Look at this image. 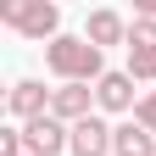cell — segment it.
I'll use <instances>...</instances> for the list:
<instances>
[{
  "label": "cell",
  "instance_id": "cell-1",
  "mask_svg": "<svg viewBox=\"0 0 156 156\" xmlns=\"http://www.w3.org/2000/svg\"><path fill=\"white\" fill-rule=\"evenodd\" d=\"M45 67L62 78V84H101L106 78V56L89 45L84 34H62L45 45Z\"/></svg>",
  "mask_w": 156,
  "mask_h": 156
},
{
  "label": "cell",
  "instance_id": "cell-2",
  "mask_svg": "<svg viewBox=\"0 0 156 156\" xmlns=\"http://www.w3.org/2000/svg\"><path fill=\"white\" fill-rule=\"evenodd\" d=\"M0 23L34 45H50V39H62V6L56 0H0Z\"/></svg>",
  "mask_w": 156,
  "mask_h": 156
},
{
  "label": "cell",
  "instance_id": "cell-3",
  "mask_svg": "<svg viewBox=\"0 0 156 156\" xmlns=\"http://www.w3.org/2000/svg\"><path fill=\"white\" fill-rule=\"evenodd\" d=\"M23 145H28V156H73V128L45 112L34 123H23Z\"/></svg>",
  "mask_w": 156,
  "mask_h": 156
},
{
  "label": "cell",
  "instance_id": "cell-4",
  "mask_svg": "<svg viewBox=\"0 0 156 156\" xmlns=\"http://www.w3.org/2000/svg\"><path fill=\"white\" fill-rule=\"evenodd\" d=\"M6 112L17 117V123H34V117L50 112V89L39 84V78H17V84L6 89Z\"/></svg>",
  "mask_w": 156,
  "mask_h": 156
},
{
  "label": "cell",
  "instance_id": "cell-5",
  "mask_svg": "<svg viewBox=\"0 0 156 156\" xmlns=\"http://www.w3.org/2000/svg\"><path fill=\"white\" fill-rule=\"evenodd\" d=\"M50 117H62V123H84V117H95V89L89 84H56L50 89Z\"/></svg>",
  "mask_w": 156,
  "mask_h": 156
},
{
  "label": "cell",
  "instance_id": "cell-6",
  "mask_svg": "<svg viewBox=\"0 0 156 156\" xmlns=\"http://www.w3.org/2000/svg\"><path fill=\"white\" fill-rule=\"evenodd\" d=\"M95 106H101V112H117V117H123V112H134V106H140L134 78H128V73H106L101 84H95Z\"/></svg>",
  "mask_w": 156,
  "mask_h": 156
},
{
  "label": "cell",
  "instance_id": "cell-7",
  "mask_svg": "<svg viewBox=\"0 0 156 156\" xmlns=\"http://www.w3.org/2000/svg\"><path fill=\"white\" fill-rule=\"evenodd\" d=\"M84 39H89L95 50H106V45H128V17H123V11H112V6L89 11V23H84Z\"/></svg>",
  "mask_w": 156,
  "mask_h": 156
},
{
  "label": "cell",
  "instance_id": "cell-8",
  "mask_svg": "<svg viewBox=\"0 0 156 156\" xmlns=\"http://www.w3.org/2000/svg\"><path fill=\"white\" fill-rule=\"evenodd\" d=\"M112 123H106V117L101 112H95V117H84V123H73V156H112Z\"/></svg>",
  "mask_w": 156,
  "mask_h": 156
},
{
  "label": "cell",
  "instance_id": "cell-9",
  "mask_svg": "<svg viewBox=\"0 0 156 156\" xmlns=\"http://www.w3.org/2000/svg\"><path fill=\"white\" fill-rule=\"evenodd\" d=\"M112 156H156V134L128 117V123H117V134H112Z\"/></svg>",
  "mask_w": 156,
  "mask_h": 156
},
{
  "label": "cell",
  "instance_id": "cell-10",
  "mask_svg": "<svg viewBox=\"0 0 156 156\" xmlns=\"http://www.w3.org/2000/svg\"><path fill=\"white\" fill-rule=\"evenodd\" d=\"M128 78H134V84H156V50L128 45Z\"/></svg>",
  "mask_w": 156,
  "mask_h": 156
},
{
  "label": "cell",
  "instance_id": "cell-11",
  "mask_svg": "<svg viewBox=\"0 0 156 156\" xmlns=\"http://www.w3.org/2000/svg\"><path fill=\"white\" fill-rule=\"evenodd\" d=\"M128 45L156 50V23H151V17H134V23H128Z\"/></svg>",
  "mask_w": 156,
  "mask_h": 156
},
{
  "label": "cell",
  "instance_id": "cell-12",
  "mask_svg": "<svg viewBox=\"0 0 156 156\" xmlns=\"http://www.w3.org/2000/svg\"><path fill=\"white\" fill-rule=\"evenodd\" d=\"M134 123L156 134V89H145V95H140V106H134Z\"/></svg>",
  "mask_w": 156,
  "mask_h": 156
},
{
  "label": "cell",
  "instance_id": "cell-13",
  "mask_svg": "<svg viewBox=\"0 0 156 156\" xmlns=\"http://www.w3.org/2000/svg\"><path fill=\"white\" fill-rule=\"evenodd\" d=\"M134 17H151V23H156V0H140V11H134Z\"/></svg>",
  "mask_w": 156,
  "mask_h": 156
}]
</instances>
